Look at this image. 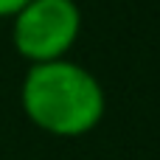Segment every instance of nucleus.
Here are the masks:
<instances>
[{
	"label": "nucleus",
	"mask_w": 160,
	"mask_h": 160,
	"mask_svg": "<svg viewBox=\"0 0 160 160\" xmlns=\"http://www.w3.org/2000/svg\"><path fill=\"white\" fill-rule=\"evenodd\" d=\"M25 118L53 138H82L93 132L107 112V93L96 73L62 56L37 62L20 84Z\"/></svg>",
	"instance_id": "obj_1"
},
{
	"label": "nucleus",
	"mask_w": 160,
	"mask_h": 160,
	"mask_svg": "<svg viewBox=\"0 0 160 160\" xmlns=\"http://www.w3.org/2000/svg\"><path fill=\"white\" fill-rule=\"evenodd\" d=\"M82 34L76 0H31L11 17V45L28 62H51L70 53Z\"/></svg>",
	"instance_id": "obj_2"
},
{
	"label": "nucleus",
	"mask_w": 160,
	"mask_h": 160,
	"mask_svg": "<svg viewBox=\"0 0 160 160\" xmlns=\"http://www.w3.org/2000/svg\"><path fill=\"white\" fill-rule=\"evenodd\" d=\"M25 3H31V0H0V20H11Z\"/></svg>",
	"instance_id": "obj_3"
}]
</instances>
